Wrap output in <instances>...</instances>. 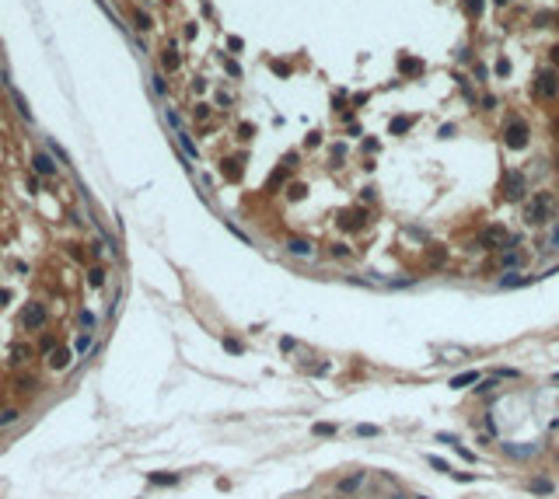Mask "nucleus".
Masks as SVG:
<instances>
[{
	"instance_id": "4be33fe9",
	"label": "nucleus",
	"mask_w": 559,
	"mask_h": 499,
	"mask_svg": "<svg viewBox=\"0 0 559 499\" xmlns=\"http://www.w3.org/2000/svg\"><path fill=\"white\" fill-rule=\"evenodd\" d=\"M18 409H0V426H11V422H18Z\"/></svg>"
},
{
	"instance_id": "2f4dec72",
	"label": "nucleus",
	"mask_w": 559,
	"mask_h": 499,
	"mask_svg": "<svg viewBox=\"0 0 559 499\" xmlns=\"http://www.w3.org/2000/svg\"><path fill=\"white\" fill-rule=\"evenodd\" d=\"M332 255H336V259H346V255H350V248H346V244H332Z\"/></svg>"
},
{
	"instance_id": "4468645a",
	"label": "nucleus",
	"mask_w": 559,
	"mask_h": 499,
	"mask_svg": "<svg viewBox=\"0 0 559 499\" xmlns=\"http://www.w3.org/2000/svg\"><path fill=\"white\" fill-rule=\"evenodd\" d=\"M11 98H14V105H18L21 119H28V122H32V108H28V101H25V95H21L18 87H11Z\"/></svg>"
},
{
	"instance_id": "0eeeda50",
	"label": "nucleus",
	"mask_w": 559,
	"mask_h": 499,
	"mask_svg": "<svg viewBox=\"0 0 559 499\" xmlns=\"http://www.w3.org/2000/svg\"><path fill=\"white\" fill-rule=\"evenodd\" d=\"M367 482V471H353V475H346V479H339V485H336V492H342V496H350V492H357L360 485Z\"/></svg>"
},
{
	"instance_id": "dca6fc26",
	"label": "nucleus",
	"mask_w": 559,
	"mask_h": 499,
	"mask_svg": "<svg viewBox=\"0 0 559 499\" xmlns=\"http://www.w3.org/2000/svg\"><path fill=\"white\" fill-rule=\"evenodd\" d=\"M528 283H531V276H518V273H514V276H503L500 286H503V290H514V286H528Z\"/></svg>"
},
{
	"instance_id": "a878e982",
	"label": "nucleus",
	"mask_w": 559,
	"mask_h": 499,
	"mask_svg": "<svg viewBox=\"0 0 559 499\" xmlns=\"http://www.w3.org/2000/svg\"><path fill=\"white\" fill-rule=\"evenodd\" d=\"M503 265H507V269H518L521 255H518V252H503Z\"/></svg>"
},
{
	"instance_id": "c9c22d12",
	"label": "nucleus",
	"mask_w": 559,
	"mask_h": 499,
	"mask_svg": "<svg viewBox=\"0 0 559 499\" xmlns=\"http://www.w3.org/2000/svg\"><path fill=\"white\" fill-rule=\"evenodd\" d=\"M154 91H158V95H164V91H168V87H164V77H161V74L154 77Z\"/></svg>"
},
{
	"instance_id": "39448f33",
	"label": "nucleus",
	"mask_w": 559,
	"mask_h": 499,
	"mask_svg": "<svg viewBox=\"0 0 559 499\" xmlns=\"http://www.w3.org/2000/svg\"><path fill=\"white\" fill-rule=\"evenodd\" d=\"M482 248H497V244H507V227H500V223H493V227H486L482 231V238H479Z\"/></svg>"
},
{
	"instance_id": "9d476101",
	"label": "nucleus",
	"mask_w": 559,
	"mask_h": 499,
	"mask_svg": "<svg viewBox=\"0 0 559 499\" xmlns=\"http://www.w3.org/2000/svg\"><path fill=\"white\" fill-rule=\"evenodd\" d=\"M91 349H95V335H91V332H80L77 339H74V353H80V356H88Z\"/></svg>"
},
{
	"instance_id": "79ce46f5",
	"label": "nucleus",
	"mask_w": 559,
	"mask_h": 499,
	"mask_svg": "<svg viewBox=\"0 0 559 499\" xmlns=\"http://www.w3.org/2000/svg\"><path fill=\"white\" fill-rule=\"evenodd\" d=\"M416 499H426V496H416Z\"/></svg>"
},
{
	"instance_id": "f257e3e1",
	"label": "nucleus",
	"mask_w": 559,
	"mask_h": 499,
	"mask_svg": "<svg viewBox=\"0 0 559 499\" xmlns=\"http://www.w3.org/2000/svg\"><path fill=\"white\" fill-rule=\"evenodd\" d=\"M556 213V199L549 196V192H539L535 199L524 206V223H531V227H542V223H549V217Z\"/></svg>"
},
{
	"instance_id": "2eb2a0df",
	"label": "nucleus",
	"mask_w": 559,
	"mask_h": 499,
	"mask_svg": "<svg viewBox=\"0 0 559 499\" xmlns=\"http://www.w3.org/2000/svg\"><path fill=\"white\" fill-rule=\"evenodd\" d=\"M528 492H535V496H549V492H552V482H549V479H535V482H528Z\"/></svg>"
},
{
	"instance_id": "f3484780",
	"label": "nucleus",
	"mask_w": 559,
	"mask_h": 499,
	"mask_svg": "<svg viewBox=\"0 0 559 499\" xmlns=\"http://www.w3.org/2000/svg\"><path fill=\"white\" fill-rule=\"evenodd\" d=\"M179 143H182V150H185L189 157H196V154H200V150H196V143L189 140V133H185V129H179Z\"/></svg>"
},
{
	"instance_id": "f704fd0d",
	"label": "nucleus",
	"mask_w": 559,
	"mask_h": 499,
	"mask_svg": "<svg viewBox=\"0 0 559 499\" xmlns=\"http://www.w3.org/2000/svg\"><path fill=\"white\" fill-rule=\"evenodd\" d=\"M280 349H283V353H290V349H297V342H294V339H280Z\"/></svg>"
},
{
	"instance_id": "c756f323",
	"label": "nucleus",
	"mask_w": 559,
	"mask_h": 499,
	"mask_svg": "<svg viewBox=\"0 0 559 499\" xmlns=\"http://www.w3.org/2000/svg\"><path fill=\"white\" fill-rule=\"evenodd\" d=\"M35 388V377H18V391H32Z\"/></svg>"
},
{
	"instance_id": "e433bc0d",
	"label": "nucleus",
	"mask_w": 559,
	"mask_h": 499,
	"mask_svg": "<svg viewBox=\"0 0 559 499\" xmlns=\"http://www.w3.org/2000/svg\"><path fill=\"white\" fill-rule=\"evenodd\" d=\"M482 11V0H468V14H479Z\"/></svg>"
},
{
	"instance_id": "f8f14e48",
	"label": "nucleus",
	"mask_w": 559,
	"mask_h": 499,
	"mask_svg": "<svg viewBox=\"0 0 559 499\" xmlns=\"http://www.w3.org/2000/svg\"><path fill=\"white\" fill-rule=\"evenodd\" d=\"M49 367H53V370H67V367H70V349H56V353H49Z\"/></svg>"
},
{
	"instance_id": "5701e85b",
	"label": "nucleus",
	"mask_w": 559,
	"mask_h": 499,
	"mask_svg": "<svg viewBox=\"0 0 559 499\" xmlns=\"http://www.w3.org/2000/svg\"><path fill=\"white\" fill-rule=\"evenodd\" d=\"M409 126H413V119H409V116H402V119H392V133L399 137V133H405V129H409Z\"/></svg>"
},
{
	"instance_id": "ea45409f",
	"label": "nucleus",
	"mask_w": 559,
	"mask_h": 499,
	"mask_svg": "<svg viewBox=\"0 0 559 499\" xmlns=\"http://www.w3.org/2000/svg\"><path fill=\"white\" fill-rule=\"evenodd\" d=\"M552 384H559V374H552Z\"/></svg>"
},
{
	"instance_id": "cd10ccee",
	"label": "nucleus",
	"mask_w": 559,
	"mask_h": 499,
	"mask_svg": "<svg viewBox=\"0 0 559 499\" xmlns=\"http://www.w3.org/2000/svg\"><path fill=\"white\" fill-rule=\"evenodd\" d=\"M556 248H559V227L549 234V241H545V252H556Z\"/></svg>"
},
{
	"instance_id": "72a5a7b5",
	"label": "nucleus",
	"mask_w": 559,
	"mask_h": 499,
	"mask_svg": "<svg viewBox=\"0 0 559 499\" xmlns=\"http://www.w3.org/2000/svg\"><path fill=\"white\" fill-rule=\"evenodd\" d=\"M451 475H455L458 482H476V475H472V471H451Z\"/></svg>"
},
{
	"instance_id": "a19ab883",
	"label": "nucleus",
	"mask_w": 559,
	"mask_h": 499,
	"mask_svg": "<svg viewBox=\"0 0 559 499\" xmlns=\"http://www.w3.org/2000/svg\"><path fill=\"white\" fill-rule=\"evenodd\" d=\"M392 499H405V496H399V492H395V496H392Z\"/></svg>"
},
{
	"instance_id": "ddd939ff",
	"label": "nucleus",
	"mask_w": 559,
	"mask_h": 499,
	"mask_svg": "<svg viewBox=\"0 0 559 499\" xmlns=\"http://www.w3.org/2000/svg\"><path fill=\"white\" fill-rule=\"evenodd\" d=\"M479 370H465V374H458V377H451V388H468V384H479Z\"/></svg>"
},
{
	"instance_id": "412c9836",
	"label": "nucleus",
	"mask_w": 559,
	"mask_h": 499,
	"mask_svg": "<svg viewBox=\"0 0 559 499\" xmlns=\"http://www.w3.org/2000/svg\"><path fill=\"white\" fill-rule=\"evenodd\" d=\"M161 63H164V70H175V66H179V53H175V49H164Z\"/></svg>"
},
{
	"instance_id": "f03ea898",
	"label": "nucleus",
	"mask_w": 559,
	"mask_h": 499,
	"mask_svg": "<svg viewBox=\"0 0 559 499\" xmlns=\"http://www.w3.org/2000/svg\"><path fill=\"white\" fill-rule=\"evenodd\" d=\"M528 137H531V129H528V122L514 116V119L507 122V129H503V143L510 147V150H521V147H528Z\"/></svg>"
},
{
	"instance_id": "473e14b6",
	"label": "nucleus",
	"mask_w": 559,
	"mask_h": 499,
	"mask_svg": "<svg viewBox=\"0 0 559 499\" xmlns=\"http://www.w3.org/2000/svg\"><path fill=\"white\" fill-rule=\"evenodd\" d=\"M80 325L91 328V325H95V314H91V311H80Z\"/></svg>"
},
{
	"instance_id": "58836bf2",
	"label": "nucleus",
	"mask_w": 559,
	"mask_h": 499,
	"mask_svg": "<svg viewBox=\"0 0 559 499\" xmlns=\"http://www.w3.org/2000/svg\"><path fill=\"white\" fill-rule=\"evenodd\" d=\"M552 63H559V46H556V49H552Z\"/></svg>"
},
{
	"instance_id": "6e6552de",
	"label": "nucleus",
	"mask_w": 559,
	"mask_h": 499,
	"mask_svg": "<svg viewBox=\"0 0 559 499\" xmlns=\"http://www.w3.org/2000/svg\"><path fill=\"white\" fill-rule=\"evenodd\" d=\"M287 252L297 255V259H311V255H315V248H311L308 241H300V238H287Z\"/></svg>"
},
{
	"instance_id": "bb28decb",
	"label": "nucleus",
	"mask_w": 559,
	"mask_h": 499,
	"mask_svg": "<svg viewBox=\"0 0 559 499\" xmlns=\"http://www.w3.org/2000/svg\"><path fill=\"white\" fill-rule=\"evenodd\" d=\"M88 280H91V286H101V283H105V273H101V269H91Z\"/></svg>"
},
{
	"instance_id": "a211bd4d",
	"label": "nucleus",
	"mask_w": 559,
	"mask_h": 499,
	"mask_svg": "<svg viewBox=\"0 0 559 499\" xmlns=\"http://www.w3.org/2000/svg\"><path fill=\"white\" fill-rule=\"evenodd\" d=\"M426 464L437 468V471H444V475H451V464H447L444 458H437V454H426Z\"/></svg>"
},
{
	"instance_id": "423d86ee",
	"label": "nucleus",
	"mask_w": 559,
	"mask_h": 499,
	"mask_svg": "<svg viewBox=\"0 0 559 499\" xmlns=\"http://www.w3.org/2000/svg\"><path fill=\"white\" fill-rule=\"evenodd\" d=\"M556 74H552V70H542L539 77H535V91H539L542 98H552V95H556Z\"/></svg>"
},
{
	"instance_id": "9b49d317",
	"label": "nucleus",
	"mask_w": 559,
	"mask_h": 499,
	"mask_svg": "<svg viewBox=\"0 0 559 499\" xmlns=\"http://www.w3.org/2000/svg\"><path fill=\"white\" fill-rule=\"evenodd\" d=\"M42 321H46V311H42L39 304H32V307L25 311V325H28V328H39Z\"/></svg>"
},
{
	"instance_id": "aec40b11",
	"label": "nucleus",
	"mask_w": 559,
	"mask_h": 499,
	"mask_svg": "<svg viewBox=\"0 0 559 499\" xmlns=\"http://www.w3.org/2000/svg\"><path fill=\"white\" fill-rule=\"evenodd\" d=\"M360 217H363V213H360V210H353V213H346V217H339V223H342V227H350V231H353V227H360V223H363V220H360Z\"/></svg>"
},
{
	"instance_id": "7c9ffc66",
	"label": "nucleus",
	"mask_w": 559,
	"mask_h": 499,
	"mask_svg": "<svg viewBox=\"0 0 559 499\" xmlns=\"http://www.w3.org/2000/svg\"><path fill=\"white\" fill-rule=\"evenodd\" d=\"M497 380H500V377H493V380H479V388H476V391H479V395H482V391H493V388H497Z\"/></svg>"
},
{
	"instance_id": "20e7f679",
	"label": "nucleus",
	"mask_w": 559,
	"mask_h": 499,
	"mask_svg": "<svg viewBox=\"0 0 559 499\" xmlns=\"http://www.w3.org/2000/svg\"><path fill=\"white\" fill-rule=\"evenodd\" d=\"M32 168H35V175H42V178L56 175V164H53V154H46V150H35V154H32Z\"/></svg>"
},
{
	"instance_id": "37998d69",
	"label": "nucleus",
	"mask_w": 559,
	"mask_h": 499,
	"mask_svg": "<svg viewBox=\"0 0 559 499\" xmlns=\"http://www.w3.org/2000/svg\"><path fill=\"white\" fill-rule=\"evenodd\" d=\"M0 84H4V77H0Z\"/></svg>"
},
{
	"instance_id": "4c0bfd02",
	"label": "nucleus",
	"mask_w": 559,
	"mask_h": 499,
	"mask_svg": "<svg viewBox=\"0 0 559 499\" xmlns=\"http://www.w3.org/2000/svg\"><path fill=\"white\" fill-rule=\"evenodd\" d=\"M137 25H140V28H150V18H147V14H140V11H137Z\"/></svg>"
},
{
	"instance_id": "1a4fd4ad",
	"label": "nucleus",
	"mask_w": 559,
	"mask_h": 499,
	"mask_svg": "<svg viewBox=\"0 0 559 499\" xmlns=\"http://www.w3.org/2000/svg\"><path fill=\"white\" fill-rule=\"evenodd\" d=\"M399 70L405 77H419V74H423V63L413 60V56H399Z\"/></svg>"
},
{
	"instance_id": "7ed1b4c3",
	"label": "nucleus",
	"mask_w": 559,
	"mask_h": 499,
	"mask_svg": "<svg viewBox=\"0 0 559 499\" xmlns=\"http://www.w3.org/2000/svg\"><path fill=\"white\" fill-rule=\"evenodd\" d=\"M503 199H510V202L524 199V175H521V171H510V175H507V182H503Z\"/></svg>"
},
{
	"instance_id": "b1692460",
	"label": "nucleus",
	"mask_w": 559,
	"mask_h": 499,
	"mask_svg": "<svg viewBox=\"0 0 559 499\" xmlns=\"http://www.w3.org/2000/svg\"><path fill=\"white\" fill-rule=\"evenodd\" d=\"M353 433H357V437H378V426H371V422H360Z\"/></svg>"
},
{
	"instance_id": "c85d7f7f",
	"label": "nucleus",
	"mask_w": 559,
	"mask_h": 499,
	"mask_svg": "<svg viewBox=\"0 0 559 499\" xmlns=\"http://www.w3.org/2000/svg\"><path fill=\"white\" fill-rule=\"evenodd\" d=\"M224 349H227V353H241L245 346H241L238 339H224Z\"/></svg>"
},
{
	"instance_id": "393cba45",
	"label": "nucleus",
	"mask_w": 559,
	"mask_h": 499,
	"mask_svg": "<svg viewBox=\"0 0 559 499\" xmlns=\"http://www.w3.org/2000/svg\"><path fill=\"white\" fill-rule=\"evenodd\" d=\"M179 475H150V485H175Z\"/></svg>"
},
{
	"instance_id": "6ab92c4d",
	"label": "nucleus",
	"mask_w": 559,
	"mask_h": 499,
	"mask_svg": "<svg viewBox=\"0 0 559 499\" xmlns=\"http://www.w3.org/2000/svg\"><path fill=\"white\" fill-rule=\"evenodd\" d=\"M336 422H315V437H336Z\"/></svg>"
}]
</instances>
